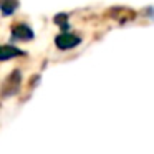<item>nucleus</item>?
I'll return each instance as SVG.
<instances>
[{
	"mask_svg": "<svg viewBox=\"0 0 154 154\" xmlns=\"http://www.w3.org/2000/svg\"><path fill=\"white\" fill-rule=\"evenodd\" d=\"M23 55V51L18 50L17 47H12V45H0V60H10V58L20 57Z\"/></svg>",
	"mask_w": 154,
	"mask_h": 154,
	"instance_id": "nucleus-4",
	"label": "nucleus"
},
{
	"mask_svg": "<svg viewBox=\"0 0 154 154\" xmlns=\"http://www.w3.org/2000/svg\"><path fill=\"white\" fill-rule=\"evenodd\" d=\"M80 42H81V38L75 33H70V32H63V33H60L55 38V45L60 50H71L76 45H80Z\"/></svg>",
	"mask_w": 154,
	"mask_h": 154,
	"instance_id": "nucleus-1",
	"label": "nucleus"
},
{
	"mask_svg": "<svg viewBox=\"0 0 154 154\" xmlns=\"http://www.w3.org/2000/svg\"><path fill=\"white\" fill-rule=\"evenodd\" d=\"M18 7L17 0H0V10L4 15H12Z\"/></svg>",
	"mask_w": 154,
	"mask_h": 154,
	"instance_id": "nucleus-5",
	"label": "nucleus"
},
{
	"mask_svg": "<svg viewBox=\"0 0 154 154\" xmlns=\"http://www.w3.org/2000/svg\"><path fill=\"white\" fill-rule=\"evenodd\" d=\"M20 85H22V75H20V71L15 70L14 73L5 80L4 86H2V94H4V96H12V94H15L20 90Z\"/></svg>",
	"mask_w": 154,
	"mask_h": 154,
	"instance_id": "nucleus-2",
	"label": "nucleus"
},
{
	"mask_svg": "<svg viewBox=\"0 0 154 154\" xmlns=\"http://www.w3.org/2000/svg\"><path fill=\"white\" fill-rule=\"evenodd\" d=\"M12 38L14 40H20V42H27L33 38V32L28 25L25 23H17L15 27H12Z\"/></svg>",
	"mask_w": 154,
	"mask_h": 154,
	"instance_id": "nucleus-3",
	"label": "nucleus"
}]
</instances>
